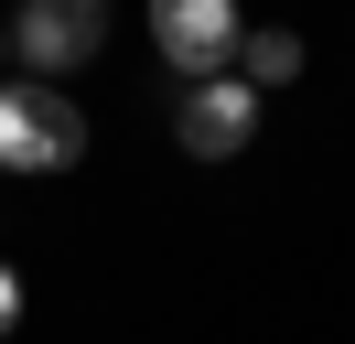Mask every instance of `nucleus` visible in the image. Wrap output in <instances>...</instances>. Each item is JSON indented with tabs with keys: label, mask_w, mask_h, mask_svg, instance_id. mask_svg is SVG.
<instances>
[{
	"label": "nucleus",
	"mask_w": 355,
	"mask_h": 344,
	"mask_svg": "<svg viewBox=\"0 0 355 344\" xmlns=\"http://www.w3.org/2000/svg\"><path fill=\"white\" fill-rule=\"evenodd\" d=\"M87 162V108L65 86H0V172H76Z\"/></svg>",
	"instance_id": "1"
},
{
	"label": "nucleus",
	"mask_w": 355,
	"mask_h": 344,
	"mask_svg": "<svg viewBox=\"0 0 355 344\" xmlns=\"http://www.w3.org/2000/svg\"><path fill=\"white\" fill-rule=\"evenodd\" d=\"M237 0H151V43H162V64H173L183 86H205V76H226L237 64Z\"/></svg>",
	"instance_id": "2"
},
{
	"label": "nucleus",
	"mask_w": 355,
	"mask_h": 344,
	"mask_svg": "<svg viewBox=\"0 0 355 344\" xmlns=\"http://www.w3.org/2000/svg\"><path fill=\"white\" fill-rule=\"evenodd\" d=\"M97 43H108V0H22V22H11V54L33 76H76V64H97Z\"/></svg>",
	"instance_id": "3"
},
{
	"label": "nucleus",
	"mask_w": 355,
	"mask_h": 344,
	"mask_svg": "<svg viewBox=\"0 0 355 344\" xmlns=\"http://www.w3.org/2000/svg\"><path fill=\"white\" fill-rule=\"evenodd\" d=\"M173 140L194 150V162H237V150L259 140V86H248V76H205V86H183Z\"/></svg>",
	"instance_id": "4"
},
{
	"label": "nucleus",
	"mask_w": 355,
	"mask_h": 344,
	"mask_svg": "<svg viewBox=\"0 0 355 344\" xmlns=\"http://www.w3.org/2000/svg\"><path fill=\"white\" fill-rule=\"evenodd\" d=\"M226 76H248V86H291V76H302V33H280V22H269V33H237V64H226Z\"/></svg>",
	"instance_id": "5"
},
{
	"label": "nucleus",
	"mask_w": 355,
	"mask_h": 344,
	"mask_svg": "<svg viewBox=\"0 0 355 344\" xmlns=\"http://www.w3.org/2000/svg\"><path fill=\"white\" fill-rule=\"evenodd\" d=\"M11 322H22V280L0 269V334H11Z\"/></svg>",
	"instance_id": "6"
},
{
	"label": "nucleus",
	"mask_w": 355,
	"mask_h": 344,
	"mask_svg": "<svg viewBox=\"0 0 355 344\" xmlns=\"http://www.w3.org/2000/svg\"><path fill=\"white\" fill-rule=\"evenodd\" d=\"M0 64H11V22H0Z\"/></svg>",
	"instance_id": "7"
}]
</instances>
